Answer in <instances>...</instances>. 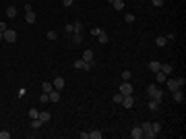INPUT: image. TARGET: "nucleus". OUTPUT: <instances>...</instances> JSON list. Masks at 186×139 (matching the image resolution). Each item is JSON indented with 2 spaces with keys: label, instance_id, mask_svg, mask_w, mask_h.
I'll return each mask as SVG.
<instances>
[{
  "label": "nucleus",
  "instance_id": "obj_28",
  "mask_svg": "<svg viewBox=\"0 0 186 139\" xmlns=\"http://www.w3.org/2000/svg\"><path fill=\"white\" fill-rule=\"evenodd\" d=\"M40 118H42V123H48L50 121V112H40Z\"/></svg>",
  "mask_w": 186,
  "mask_h": 139
},
{
  "label": "nucleus",
  "instance_id": "obj_38",
  "mask_svg": "<svg viewBox=\"0 0 186 139\" xmlns=\"http://www.w3.org/2000/svg\"><path fill=\"white\" fill-rule=\"evenodd\" d=\"M153 2V6H163V0H151Z\"/></svg>",
  "mask_w": 186,
  "mask_h": 139
},
{
  "label": "nucleus",
  "instance_id": "obj_22",
  "mask_svg": "<svg viewBox=\"0 0 186 139\" xmlns=\"http://www.w3.org/2000/svg\"><path fill=\"white\" fill-rule=\"evenodd\" d=\"M42 125H44V123H42V118H40V116H37V118H31V127H33V129H40Z\"/></svg>",
  "mask_w": 186,
  "mask_h": 139
},
{
  "label": "nucleus",
  "instance_id": "obj_40",
  "mask_svg": "<svg viewBox=\"0 0 186 139\" xmlns=\"http://www.w3.org/2000/svg\"><path fill=\"white\" fill-rule=\"evenodd\" d=\"M72 2H75V0H62V4H64V6H72Z\"/></svg>",
  "mask_w": 186,
  "mask_h": 139
},
{
  "label": "nucleus",
  "instance_id": "obj_33",
  "mask_svg": "<svg viewBox=\"0 0 186 139\" xmlns=\"http://www.w3.org/2000/svg\"><path fill=\"white\" fill-rule=\"evenodd\" d=\"M0 139H10V133L8 131H0Z\"/></svg>",
  "mask_w": 186,
  "mask_h": 139
},
{
  "label": "nucleus",
  "instance_id": "obj_13",
  "mask_svg": "<svg viewBox=\"0 0 186 139\" xmlns=\"http://www.w3.org/2000/svg\"><path fill=\"white\" fill-rule=\"evenodd\" d=\"M83 60H85V62H93V60H95L91 50H85V52H83Z\"/></svg>",
  "mask_w": 186,
  "mask_h": 139
},
{
  "label": "nucleus",
  "instance_id": "obj_15",
  "mask_svg": "<svg viewBox=\"0 0 186 139\" xmlns=\"http://www.w3.org/2000/svg\"><path fill=\"white\" fill-rule=\"evenodd\" d=\"M6 17L17 19V8H15V6H8V8H6Z\"/></svg>",
  "mask_w": 186,
  "mask_h": 139
},
{
  "label": "nucleus",
  "instance_id": "obj_37",
  "mask_svg": "<svg viewBox=\"0 0 186 139\" xmlns=\"http://www.w3.org/2000/svg\"><path fill=\"white\" fill-rule=\"evenodd\" d=\"M23 8H25V13H31V2H25V6H23Z\"/></svg>",
  "mask_w": 186,
  "mask_h": 139
},
{
  "label": "nucleus",
  "instance_id": "obj_39",
  "mask_svg": "<svg viewBox=\"0 0 186 139\" xmlns=\"http://www.w3.org/2000/svg\"><path fill=\"white\" fill-rule=\"evenodd\" d=\"M6 29H8V27H6V23H4V21H0V31H6Z\"/></svg>",
  "mask_w": 186,
  "mask_h": 139
},
{
  "label": "nucleus",
  "instance_id": "obj_2",
  "mask_svg": "<svg viewBox=\"0 0 186 139\" xmlns=\"http://www.w3.org/2000/svg\"><path fill=\"white\" fill-rule=\"evenodd\" d=\"M91 33L95 35V38H97V40H99V44H108V42H110V38H108V33H105L103 29H99V27H95V29H93Z\"/></svg>",
  "mask_w": 186,
  "mask_h": 139
},
{
  "label": "nucleus",
  "instance_id": "obj_17",
  "mask_svg": "<svg viewBox=\"0 0 186 139\" xmlns=\"http://www.w3.org/2000/svg\"><path fill=\"white\" fill-rule=\"evenodd\" d=\"M159 71H161L163 75H170V73L174 71V67H172V64H161V69H159Z\"/></svg>",
  "mask_w": 186,
  "mask_h": 139
},
{
  "label": "nucleus",
  "instance_id": "obj_34",
  "mask_svg": "<svg viewBox=\"0 0 186 139\" xmlns=\"http://www.w3.org/2000/svg\"><path fill=\"white\" fill-rule=\"evenodd\" d=\"M64 31H66V35H72V33H75V31H72V25H66Z\"/></svg>",
  "mask_w": 186,
  "mask_h": 139
},
{
  "label": "nucleus",
  "instance_id": "obj_1",
  "mask_svg": "<svg viewBox=\"0 0 186 139\" xmlns=\"http://www.w3.org/2000/svg\"><path fill=\"white\" fill-rule=\"evenodd\" d=\"M147 93H149L151 100H159V102H161V98H163V92H161L159 85H155V83H151V85L147 87Z\"/></svg>",
  "mask_w": 186,
  "mask_h": 139
},
{
  "label": "nucleus",
  "instance_id": "obj_9",
  "mask_svg": "<svg viewBox=\"0 0 186 139\" xmlns=\"http://www.w3.org/2000/svg\"><path fill=\"white\" fill-rule=\"evenodd\" d=\"M165 83H168V89H170V92H174V89H180V85H178V81H176V79H168Z\"/></svg>",
  "mask_w": 186,
  "mask_h": 139
},
{
  "label": "nucleus",
  "instance_id": "obj_26",
  "mask_svg": "<svg viewBox=\"0 0 186 139\" xmlns=\"http://www.w3.org/2000/svg\"><path fill=\"white\" fill-rule=\"evenodd\" d=\"M130 77H133L130 71H122V81H130Z\"/></svg>",
  "mask_w": 186,
  "mask_h": 139
},
{
  "label": "nucleus",
  "instance_id": "obj_31",
  "mask_svg": "<svg viewBox=\"0 0 186 139\" xmlns=\"http://www.w3.org/2000/svg\"><path fill=\"white\" fill-rule=\"evenodd\" d=\"M40 102H44V104H46V102H50V95H48L46 92H42V95H40Z\"/></svg>",
  "mask_w": 186,
  "mask_h": 139
},
{
  "label": "nucleus",
  "instance_id": "obj_4",
  "mask_svg": "<svg viewBox=\"0 0 186 139\" xmlns=\"http://www.w3.org/2000/svg\"><path fill=\"white\" fill-rule=\"evenodd\" d=\"M2 35H4V40H6L8 44L17 42V31H15V29H6V31H2Z\"/></svg>",
  "mask_w": 186,
  "mask_h": 139
},
{
  "label": "nucleus",
  "instance_id": "obj_14",
  "mask_svg": "<svg viewBox=\"0 0 186 139\" xmlns=\"http://www.w3.org/2000/svg\"><path fill=\"white\" fill-rule=\"evenodd\" d=\"M159 69H161V64H159L157 60H151V62H149V71H153V73H157Z\"/></svg>",
  "mask_w": 186,
  "mask_h": 139
},
{
  "label": "nucleus",
  "instance_id": "obj_18",
  "mask_svg": "<svg viewBox=\"0 0 186 139\" xmlns=\"http://www.w3.org/2000/svg\"><path fill=\"white\" fill-rule=\"evenodd\" d=\"M159 104H161L159 100H151V102H149V110H153V112L159 110Z\"/></svg>",
  "mask_w": 186,
  "mask_h": 139
},
{
  "label": "nucleus",
  "instance_id": "obj_7",
  "mask_svg": "<svg viewBox=\"0 0 186 139\" xmlns=\"http://www.w3.org/2000/svg\"><path fill=\"white\" fill-rule=\"evenodd\" d=\"M52 85H54V89H58V92H60V89H64V85H66V81H64L62 77H56V79L52 81Z\"/></svg>",
  "mask_w": 186,
  "mask_h": 139
},
{
  "label": "nucleus",
  "instance_id": "obj_27",
  "mask_svg": "<svg viewBox=\"0 0 186 139\" xmlns=\"http://www.w3.org/2000/svg\"><path fill=\"white\" fill-rule=\"evenodd\" d=\"M89 139H101V131H91V133H89Z\"/></svg>",
  "mask_w": 186,
  "mask_h": 139
},
{
  "label": "nucleus",
  "instance_id": "obj_11",
  "mask_svg": "<svg viewBox=\"0 0 186 139\" xmlns=\"http://www.w3.org/2000/svg\"><path fill=\"white\" fill-rule=\"evenodd\" d=\"M48 95H50V102H60V92L58 89H52Z\"/></svg>",
  "mask_w": 186,
  "mask_h": 139
},
{
  "label": "nucleus",
  "instance_id": "obj_30",
  "mask_svg": "<svg viewBox=\"0 0 186 139\" xmlns=\"http://www.w3.org/2000/svg\"><path fill=\"white\" fill-rule=\"evenodd\" d=\"M122 100H124V95H122L120 92H118L116 95H114V102H116V104H122Z\"/></svg>",
  "mask_w": 186,
  "mask_h": 139
},
{
  "label": "nucleus",
  "instance_id": "obj_20",
  "mask_svg": "<svg viewBox=\"0 0 186 139\" xmlns=\"http://www.w3.org/2000/svg\"><path fill=\"white\" fill-rule=\"evenodd\" d=\"M70 42H72V44H81V42H83L81 33H72V35H70Z\"/></svg>",
  "mask_w": 186,
  "mask_h": 139
},
{
  "label": "nucleus",
  "instance_id": "obj_32",
  "mask_svg": "<svg viewBox=\"0 0 186 139\" xmlns=\"http://www.w3.org/2000/svg\"><path fill=\"white\" fill-rule=\"evenodd\" d=\"M124 21H126V23H135V17H133V13L124 15Z\"/></svg>",
  "mask_w": 186,
  "mask_h": 139
},
{
  "label": "nucleus",
  "instance_id": "obj_41",
  "mask_svg": "<svg viewBox=\"0 0 186 139\" xmlns=\"http://www.w3.org/2000/svg\"><path fill=\"white\" fill-rule=\"evenodd\" d=\"M0 40H4V35H2V31H0Z\"/></svg>",
  "mask_w": 186,
  "mask_h": 139
},
{
  "label": "nucleus",
  "instance_id": "obj_10",
  "mask_svg": "<svg viewBox=\"0 0 186 139\" xmlns=\"http://www.w3.org/2000/svg\"><path fill=\"white\" fill-rule=\"evenodd\" d=\"M130 137L133 139H143V129H141V127H135L133 133H130Z\"/></svg>",
  "mask_w": 186,
  "mask_h": 139
},
{
  "label": "nucleus",
  "instance_id": "obj_42",
  "mask_svg": "<svg viewBox=\"0 0 186 139\" xmlns=\"http://www.w3.org/2000/svg\"><path fill=\"white\" fill-rule=\"evenodd\" d=\"M163 2H165V0H163Z\"/></svg>",
  "mask_w": 186,
  "mask_h": 139
},
{
  "label": "nucleus",
  "instance_id": "obj_36",
  "mask_svg": "<svg viewBox=\"0 0 186 139\" xmlns=\"http://www.w3.org/2000/svg\"><path fill=\"white\" fill-rule=\"evenodd\" d=\"M176 81H178V85H180V89H182V87L186 85V79H184V77H180V79H176Z\"/></svg>",
  "mask_w": 186,
  "mask_h": 139
},
{
  "label": "nucleus",
  "instance_id": "obj_5",
  "mask_svg": "<svg viewBox=\"0 0 186 139\" xmlns=\"http://www.w3.org/2000/svg\"><path fill=\"white\" fill-rule=\"evenodd\" d=\"M118 92L122 93V95H130V93H133V83H128V81L120 83V89H118Z\"/></svg>",
  "mask_w": 186,
  "mask_h": 139
},
{
  "label": "nucleus",
  "instance_id": "obj_12",
  "mask_svg": "<svg viewBox=\"0 0 186 139\" xmlns=\"http://www.w3.org/2000/svg\"><path fill=\"white\" fill-rule=\"evenodd\" d=\"M110 4H112L116 10H122V8H124V0H110Z\"/></svg>",
  "mask_w": 186,
  "mask_h": 139
},
{
  "label": "nucleus",
  "instance_id": "obj_19",
  "mask_svg": "<svg viewBox=\"0 0 186 139\" xmlns=\"http://www.w3.org/2000/svg\"><path fill=\"white\" fill-rule=\"evenodd\" d=\"M72 31H75V33H81V31H83V23H81V21L72 23Z\"/></svg>",
  "mask_w": 186,
  "mask_h": 139
},
{
  "label": "nucleus",
  "instance_id": "obj_35",
  "mask_svg": "<svg viewBox=\"0 0 186 139\" xmlns=\"http://www.w3.org/2000/svg\"><path fill=\"white\" fill-rule=\"evenodd\" d=\"M56 38H58L56 31H48V40H56Z\"/></svg>",
  "mask_w": 186,
  "mask_h": 139
},
{
  "label": "nucleus",
  "instance_id": "obj_8",
  "mask_svg": "<svg viewBox=\"0 0 186 139\" xmlns=\"http://www.w3.org/2000/svg\"><path fill=\"white\" fill-rule=\"evenodd\" d=\"M122 106H124V108H133V106H135V98H133V93H130V95H124Z\"/></svg>",
  "mask_w": 186,
  "mask_h": 139
},
{
  "label": "nucleus",
  "instance_id": "obj_29",
  "mask_svg": "<svg viewBox=\"0 0 186 139\" xmlns=\"http://www.w3.org/2000/svg\"><path fill=\"white\" fill-rule=\"evenodd\" d=\"M29 116H31V118H37V116H40V110H37V108H31V110H29Z\"/></svg>",
  "mask_w": 186,
  "mask_h": 139
},
{
  "label": "nucleus",
  "instance_id": "obj_21",
  "mask_svg": "<svg viewBox=\"0 0 186 139\" xmlns=\"http://www.w3.org/2000/svg\"><path fill=\"white\" fill-rule=\"evenodd\" d=\"M165 77H168V75H163L161 71H157V73H155V81H157V83H163V81H165Z\"/></svg>",
  "mask_w": 186,
  "mask_h": 139
},
{
  "label": "nucleus",
  "instance_id": "obj_43",
  "mask_svg": "<svg viewBox=\"0 0 186 139\" xmlns=\"http://www.w3.org/2000/svg\"><path fill=\"white\" fill-rule=\"evenodd\" d=\"M27 2H29V0H27Z\"/></svg>",
  "mask_w": 186,
  "mask_h": 139
},
{
  "label": "nucleus",
  "instance_id": "obj_23",
  "mask_svg": "<svg viewBox=\"0 0 186 139\" xmlns=\"http://www.w3.org/2000/svg\"><path fill=\"white\" fill-rule=\"evenodd\" d=\"M165 42H168V40H165L163 35H159V38H155V46H159V48H163V46H165Z\"/></svg>",
  "mask_w": 186,
  "mask_h": 139
},
{
  "label": "nucleus",
  "instance_id": "obj_25",
  "mask_svg": "<svg viewBox=\"0 0 186 139\" xmlns=\"http://www.w3.org/2000/svg\"><path fill=\"white\" fill-rule=\"evenodd\" d=\"M52 89H54V85H52V83H42V92L50 93V92H52Z\"/></svg>",
  "mask_w": 186,
  "mask_h": 139
},
{
  "label": "nucleus",
  "instance_id": "obj_16",
  "mask_svg": "<svg viewBox=\"0 0 186 139\" xmlns=\"http://www.w3.org/2000/svg\"><path fill=\"white\" fill-rule=\"evenodd\" d=\"M35 19H37V17L33 15V10H31V13H25V21H27L29 25H31V23H35Z\"/></svg>",
  "mask_w": 186,
  "mask_h": 139
},
{
  "label": "nucleus",
  "instance_id": "obj_3",
  "mask_svg": "<svg viewBox=\"0 0 186 139\" xmlns=\"http://www.w3.org/2000/svg\"><path fill=\"white\" fill-rule=\"evenodd\" d=\"M93 67H95V60H93V62H85L83 58H79V60H75V69H83V71H91Z\"/></svg>",
  "mask_w": 186,
  "mask_h": 139
},
{
  "label": "nucleus",
  "instance_id": "obj_6",
  "mask_svg": "<svg viewBox=\"0 0 186 139\" xmlns=\"http://www.w3.org/2000/svg\"><path fill=\"white\" fill-rule=\"evenodd\" d=\"M172 95H174V102H178V104H184V92H182V89H174V92H172Z\"/></svg>",
  "mask_w": 186,
  "mask_h": 139
},
{
  "label": "nucleus",
  "instance_id": "obj_24",
  "mask_svg": "<svg viewBox=\"0 0 186 139\" xmlns=\"http://www.w3.org/2000/svg\"><path fill=\"white\" fill-rule=\"evenodd\" d=\"M151 129H153V133L157 135V133H161V123H151Z\"/></svg>",
  "mask_w": 186,
  "mask_h": 139
}]
</instances>
